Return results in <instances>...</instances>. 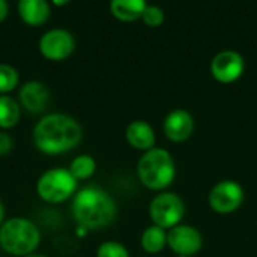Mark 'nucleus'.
<instances>
[{
  "label": "nucleus",
  "mask_w": 257,
  "mask_h": 257,
  "mask_svg": "<svg viewBox=\"0 0 257 257\" xmlns=\"http://www.w3.org/2000/svg\"><path fill=\"white\" fill-rule=\"evenodd\" d=\"M83 137L80 123L62 113L44 116L33 130V140L45 154H63L74 149Z\"/></svg>",
  "instance_id": "nucleus-1"
},
{
  "label": "nucleus",
  "mask_w": 257,
  "mask_h": 257,
  "mask_svg": "<svg viewBox=\"0 0 257 257\" xmlns=\"http://www.w3.org/2000/svg\"><path fill=\"white\" fill-rule=\"evenodd\" d=\"M72 214L75 220L86 227H102L114 220L116 205L104 190L98 187H84L74 197Z\"/></svg>",
  "instance_id": "nucleus-2"
},
{
  "label": "nucleus",
  "mask_w": 257,
  "mask_h": 257,
  "mask_svg": "<svg viewBox=\"0 0 257 257\" xmlns=\"http://www.w3.org/2000/svg\"><path fill=\"white\" fill-rule=\"evenodd\" d=\"M41 241L38 227L26 218H11L0 227V245L12 256H29Z\"/></svg>",
  "instance_id": "nucleus-3"
},
{
  "label": "nucleus",
  "mask_w": 257,
  "mask_h": 257,
  "mask_svg": "<svg viewBox=\"0 0 257 257\" xmlns=\"http://www.w3.org/2000/svg\"><path fill=\"white\" fill-rule=\"evenodd\" d=\"M140 181L151 190H163L175 179V161L172 155L158 148L148 151L137 164Z\"/></svg>",
  "instance_id": "nucleus-4"
},
{
  "label": "nucleus",
  "mask_w": 257,
  "mask_h": 257,
  "mask_svg": "<svg viewBox=\"0 0 257 257\" xmlns=\"http://www.w3.org/2000/svg\"><path fill=\"white\" fill-rule=\"evenodd\" d=\"M77 188V179L66 169H51L45 172L38 184L39 197L48 203H60L68 200Z\"/></svg>",
  "instance_id": "nucleus-5"
},
{
  "label": "nucleus",
  "mask_w": 257,
  "mask_h": 257,
  "mask_svg": "<svg viewBox=\"0 0 257 257\" xmlns=\"http://www.w3.org/2000/svg\"><path fill=\"white\" fill-rule=\"evenodd\" d=\"M149 212L155 226L161 229H173L182 220L185 206L179 196L173 193H163L152 200Z\"/></svg>",
  "instance_id": "nucleus-6"
},
{
  "label": "nucleus",
  "mask_w": 257,
  "mask_h": 257,
  "mask_svg": "<svg viewBox=\"0 0 257 257\" xmlns=\"http://www.w3.org/2000/svg\"><path fill=\"white\" fill-rule=\"evenodd\" d=\"M74 36L65 29H53L42 35L39 41V50L48 60H65L74 51Z\"/></svg>",
  "instance_id": "nucleus-7"
},
{
  "label": "nucleus",
  "mask_w": 257,
  "mask_h": 257,
  "mask_svg": "<svg viewBox=\"0 0 257 257\" xmlns=\"http://www.w3.org/2000/svg\"><path fill=\"white\" fill-rule=\"evenodd\" d=\"M244 200V190L235 181H223L217 184L209 193V205L215 212L229 214L241 206Z\"/></svg>",
  "instance_id": "nucleus-8"
},
{
  "label": "nucleus",
  "mask_w": 257,
  "mask_h": 257,
  "mask_svg": "<svg viewBox=\"0 0 257 257\" xmlns=\"http://www.w3.org/2000/svg\"><path fill=\"white\" fill-rule=\"evenodd\" d=\"M245 68L244 57L232 50L218 53L211 62V72L215 80L220 83H233L236 81Z\"/></svg>",
  "instance_id": "nucleus-9"
},
{
  "label": "nucleus",
  "mask_w": 257,
  "mask_h": 257,
  "mask_svg": "<svg viewBox=\"0 0 257 257\" xmlns=\"http://www.w3.org/2000/svg\"><path fill=\"white\" fill-rule=\"evenodd\" d=\"M167 244L175 253L191 256L202 248V235L193 226H176L169 232Z\"/></svg>",
  "instance_id": "nucleus-10"
},
{
  "label": "nucleus",
  "mask_w": 257,
  "mask_h": 257,
  "mask_svg": "<svg viewBox=\"0 0 257 257\" xmlns=\"http://www.w3.org/2000/svg\"><path fill=\"white\" fill-rule=\"evenodd\" d=\"M194 131V119L185 110H173L164 120V133L172 142H184Z\"/></svg>",
  "instance_id": "nucleus-11"
},
{
  "label": "nucleus",
  "mask_w": 257,
  "mask_h": 257,
  "mask_svg": "<svg viewBox=\"0 0 257 257\" xmlns=\"http://www.w3.org/2000/svg\"><path fill=\"white\" fill-rule=\"evenodd\" d=\"M20 101L30 113H41L48 104V89L41 81H27L20 89Z\"/></svg>",
  "instance_id": "nucleus-12"
},
{
  "label": "nucleus",
  "mask_w": 257,
  "mask_h": 257,
  "mask_svg": "<svg viewBox=\"0 0 257 257\" xmlns=\"http://www.w3.org/2000/svg\"><path fill=\"white\" fill-rule=\"evenodd\" d=\"M126 140L133 148L151 151L155 143V133L152 126L145 120H134L126 128Z\"/></svg>",
  "instance_id": "nucleus-13"
},
{
  "label": "nucleus",
  "mask_w": 257,
  "mask_h": 257,
  "mask_svg": "<svg viewBox=\"0 0 257 257\" xmlns=\"http://www.w3.org/2000/svg\"><path fill=\"white\" fill-rule=\"evenodd\" d=\"M18 14L29 26H42L50 17V6L45 0H21Z\"/></svg>",
  "instance_id": "nucleus-14"
},
{
  "label": "nucleus",
  "mask_w": 257,
  "mask_h": 257,
  "mask_svg": "<svg viewBox=\"0 0 257 257\" xmlns=\"http://www.w3.org/2000/svg\"><path fill=\"white\" fill-rule=\"evenodd\" d=\"M148 5L143 0H113L110 3L111 14L122 21H134L143 15Z\"/></svg>",
  "instance_id": "nucleus-15"
},
{
  "label": "nucleus",
  "mask_w": 257,
  "mask_h": 257,
  "mask_svg": "<svg viewBox=\"0 0 257 257\" xmlns=\"http://www.w3.org/2000/svg\"><path fill=\"white\" fill-rule=\"evenodd\" d=\"M167 244V235L164 232V229L158 227V226H151L148 227L143 235H142V247L145 251L155 254L160 253Z\"/></svg>",
  "instance_id": "nucleus-16"
},
{
  "label": "nucleus",
  "mask_w": 257,
  "mask_h": 257,
  "mask_svg": "<svg viewBox=\"0 0 257 257\" xmlns=\"http://www.w3.org/2000/svg\"><path fill=\"white\" fill-rule=\"evenodd\" d=\"M20 105L18 102L6 95L0 96V128H12L20 119Z\"/></svg>",
  "instance_id": "nucleus-17"
},
{
  "label": "nucleus",
  "mask_w": 257,
  "mask_h": 257,
  "mask_svg": "<svg viewBox=\"0 0 257 257\" xmlns=\"http://www.w3.org/2000/svg\"><path fill=\"white\" fill-rule=\"evenodd\" d=\"M95 169H96V163L90 155H80L74 158L69 166V172L77 181L90 178L95 173Z\"/></svg>",
  "instance_id": "nucleus-18"
},
{
  "label": "nucleus",
  "mask_w": 257,
  "mask_h": 257,
  "mask_svg": "<svg viewBox=\"0 0 257 257\" xmlns=\"http://www.w3.org/2000/svg\"><path fill=\"white\" fill-rule=\"evenodd\" d=\"M18 84V72L6 63H0V93H6Z\"/></svg>",
  "instance_id": "nucleus-19"
},
{
  "label": "nucleus",
  "mask_w": 257,
  "mask_h": 257,
  "mask_svg": "<svg viewBox=\"0 0 257 257\" xmlns=\"http://www.w3.org/2000/svg\"><path fill=\"white\" fill-rule=\"evenodd\" d=\"M98 257H130L128 250L119 242H104L98 248Z\"/></svg>",
  "instance_id": "nucleus-20"
},
{
  "label": "nucleus",
  "mask_w": 257,
  "mask_h": 257,
  "mask_svg": "<svg viewBox=\"0 0 257 257\" xmlns=\"http://www.w3.org/2000/svg\"><path fill=\"white\" fill-rule=\"evenodd\" d=\"M142 18H143L145 24H148L151 27H158L164 21V12L161 8H158L155 5H148L143 11Z\"/></svg>",
  "instance_id": "nucleus-21"
},
{
  "label": "nucleus",
  "mask_w": 257,
  "mask_h": 257,
  "mask_svg": "<svg viewBox=\"0 0 257 257\" xmlns=\"http://www.w3.org/2000/svg\"><path fill=\"white\" fill-rule=\"evenodd\" d=\"M11 149H12V139L8 134L0 133V157L8 155Z\"/></svg>",
  "instance_id": "nucleus-22"
},
{
  "label": "nucleus",
  "mask_w": 257,
  "mask_h": 257,
  "mask_svg": "<svg viewBox=\"0 0 257 257\" xmlns=\"http://www.w3.org/2000/svg\"><path fill=\"white\" fill-rule=\"evenodd\" d=\"M8 15V3L5 0H0V21H3Z\"/></svg>",
  "instance_id": "nucleus-23"
},
{
  "label": "nucleus",
  "mask_w": 257,
  "mask_h": 257,
  "mask_svg": "<svg viewBox=\"0 0 257 257\" xmlns=\"http://www.w3.org/2000/svg\"><path fill=\"white\" fill-rule=\"evenodd\" d=\"M3 217H5V208H3V205H2V202H0V224H2V221H3Z\"/></svg>",
  "instance_id": "nucleus-24"
},
{
  "label": "nucleus",
  "mask_w": 257,
  "mask_h": 257,
  "mask_svg": "<svg viewBox=\"0 0 257 257\" xmlns=\"http://www.w3.org/2000/svg\"><path fill=\"white\" fill-rule=\"evenodd\" d=\"M66 3H68V2H57V0L54 2V5H66Z\"/></svg>",
  "instance_id": "nucleus-25"
},
{
  "label": "nucleus",
  "mask_w": 257,
  "mask_h": 257,
  "mask_svg": "<svg viewBox=\"0 0 257 257\" xmlns=\"http://www.w3.org/2000/svg\"><path fill=\"white\" fill-rule=\"evenodd\" d=\"M26 257H44V256H39V254H29V256Z\"/></svg>",
  "instance_id": "nucleus-26"
}]
</instances>
